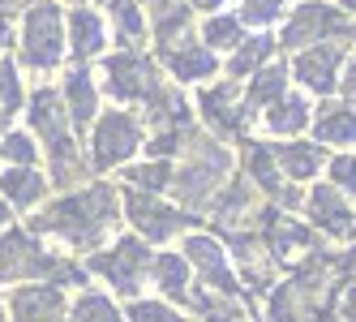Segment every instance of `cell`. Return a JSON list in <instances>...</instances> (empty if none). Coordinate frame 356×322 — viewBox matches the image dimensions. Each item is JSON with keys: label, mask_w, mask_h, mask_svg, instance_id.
Wrapping results in <instances>:
<instances>
[{"label": "cell", "mask_w": 356, "mask_h": 322, "mask_svg": "<svg viewBox=\"0 0 356 322\" xmlns=\"http://www.w3.org/2000/svg\"><path fill=\"white\" fill-rule=\"evenodd\" d=\"M60 9L56 5H35L26 13V35H22V52L26 65L35 69H52L60 61Z\"/></svg>", "instance_id": "obj_2"}, {"label": "cell", "mask_w": 356, "mask_h": 322, "mask_svg": "<svg viewBox=\"0 0 356 322\" xmlns=\"http://www.w3.org/2000/svg\"><path fill=\"white\" fill-rule=\"evenodd\" d=\"M0 189H5V198H9V202H17V207H31L35 198L43 193V177H39V172H31V168H9L5 177H0Z\"/></svg>", "instance_id": "obj_14"}, {"label": "cell", "mask_w": 356, "mask_h": 322, "mask_svg": "<svg viewBox=\"0 0 356 322\" xmlns=\"http://www.w3.org/2000/svg\"><path fill=\"white\" fill-rule=\"evenodd\" d=\"M249 172L258 177L266 189H279V177H275V168H270V155L262 151V146H253V155H249Z\"/></svg>", "instance_id": "obj_30"}, {"label": "cell", "mask_w": 356, "mask_h": 322, "mask_svg": "<svg viewBox=\"0 0 356 322\" xmlns=\"http://www.w3.org/2000/svg\"><path fill=\"white\" fill-rule=\"evenodd\" d=\"M339 5H343V9H352V13H356V0H339Z\"/></svg>", "instance_id": "obj_40"}, {"label": "cell", "mask_w": 356, "mask_h": 322, "mask_svg": "<svg viewBox=\"0 0 356 322\" xmlns=\"http://www.w3.org/2000/svg\"><path fill=\"white\" fill-rule=\"evenodd\" d=\"M193 5H197V9H215V5H219V0H193Z\"/></svg>", "instance_id": "obj_38"}, {"label": "cell", "mask_w": 356, "mask_h": 322, "mask_svg": "<svg viewBox=\"0 0 356 322\" xmlns=\"http://www.w3.org/2000/svg\"><path fill=\"white\" fill-rule=\"evenodd\" d=\"M150 112H155V120H185V104L176 95H155L150 99Z\"/></svg>", "instance_id": "obj_31"}, {"label": "cell", "mask_w": 356, "mask_h": 322, "mask_svg": "<svg viewBox=\"0 0 356 322\" xmlns=\"http://www.w3.org/2000/svg\"><path fill=\"white\" fill-rule=\"evenodd\" d=\"M163 181H168V163H150L134 172V185H146V189H159Z\"/></svg>", "instance_id": "obj_34"}, {"label": "cell", "mask_w": 356, "mask_h": 322, "mask_svg": "<svg viewBox=\"0 0 356 322\" xmlns=\"http://www.w3.org/2000/svg\"><path fill=\"white\" fill-rule=\"evenodd\" d=\"M279 13H284V0H245L241 22H253V26H266V22H275Z\"/></svg>", "instance_id": "obj_28"}, {"label": "cell", "mask_w": 356, "mask_h": 322, "mask_svg": "<svg viewBox=\"0 0 356 322\" xmlns=\"http://www.w3.org/2000/svg\"><path fill=\"white\" fill-rule=\"evenodd\" d=\"M189 258L202 266V275H207L211 284H219L223 292H232V288H236L232 271H227V262H223V250H219L215 241H207V236H193V241H189Z\"/></svg>", "instance_id": "obj_12"}, {"label": "cell", "mask_w": 356, "mask_h": 322, "mask_svg": "<svg viewBox=\"0 0 356 322\" xmlns=\"http://www.w3.org/2000/svg\"><path fill=\"white\" fill-rule=\"evenodd\" d=\"M150 82H155V69H150L146 56L124 52V56L108 61V90L116 99H142V95H150Z\"/></svg>", "instance_id": "obj_3"}, {"label": "cell", "mask_w": 356, "mask_h": 322, "mask_svg": "<svg viewBox=\"0 0 356 322\" xmlns=\"http://www.w3.org/2000/svg\"><path fill=\"white\" fill-rule=\"evenodd\" d=\"M0 155H5L13 168H31L35 146H31V138H26V134H5V138H0Z\"/></svg>", "instance_id": "obj_25"}, {"label": "cell", "mask_w": 356, "mask_h": 322, "mask_svg": "<svg viewBox=\"0 0 356 322\" xmlns=\"http://www.w3.org/2000/svg\"><path fill=\"white\" fill-rule=\"evenodd\" d=\"M335 181L348 193H356V159H335Z\"/></svg>", "instance_id": "obj_35"}, {"label": "cell", "mask_w": 356, "mask_h": 322, "mask_svg": "<svg viewBox=\"0 0 356 322\" xmlns=\"http://www.w3.org/2000/svg\"><path fill=\"white\" fill-rule=\"evenodd\" d=\"M43 266L47 262L39 258L26 232H9L0 241V280H17V275H31V271H43Z\"/></svg>", "instance_id": "obj_9"}, {"label": "cell", "mask_w": 356, "mask_h": 322, "mask_svg": "<svg viewBox=\"0 0 356 322\" xmlns=\"http://www.w3.org/2000/svg\"><path fill=\"white\" fill-rule=\"evenodd\" d=\"M318 151H314V146H300V142H292V146H284V151H279V163H284L288 172H292V177H314V172H318Z\"/></svg>", "instance_id": "obj_21"}, {"label": "cell", "mask_w": 356, "mask_h": 322, "mask_svg": "<svg viewBox=\"0 0 356 322\" xmlns=\"http://www.w3.org/2000/svg\"><path fill=\"white\" fill-rule=\"evenodd\" d=\"M146 266V250L138 241H120L112 254H99L95 258V271H104V275L120 288V292H134L138 288V275Z\"/></svg>", "instance_id": "obj_7"}, {"label": "cell", "mask_w": 356, "mask_h": 322, "mask_svg": "<svg viewBox=\"0 0 356 322\" xmlns=\"http://www.w3.org/2000/svg\"><path fill=\"white\" fill-rule=\"evenodd\" d=\"M112 211H116L112 189H86L78 198H65L60 207H52L47 219H39V224L52 228V232H65L69 241H90L112 219Z\"/></svg>", "instance_id": "obj_1"}, {"label": "cell", "mask_w": 356, "mask_h": 322, "mask_svg": "<svg viewBox=\"0 0 356 322\" xmlns=\"http://www.w3.org/2000/svg\"><path fill=\"white\" fill-rule=\"evenodd\" d=\"M343 95H348V99H356V61L348 65V78H343Z\"/></svg>", "instance_id": "obj_36"}, {"label": "cell", "mask_w": 356, "mask_h": 322, "mask_svg": "<svg viewBox=\"0 0 356 322\" xmlns=\"http://www.w3.org/2000/svg\"><path fill=\"white\" fill-rule=\"evenodd\" d=\"M22 104V86H17V69L9 61H0V116H9Z\"/></svg>", "instance_id": "obj_26"}, {"label": "cell", "mask_w": 356, "mask_h": 322, "mask_svg": "<svg viewBox=\"0 0 356 322\" xmlns=\"http://www.w3.org/2000/svg\"><path fill=\"white\" fill-rule=\"evenodd\" d=\"M129 151H138V125L129 116H108L95 134V163L99 168H112L120 159H129Z\"/></svg>", "instance_id": "obj_5"}, {"label": "cell", "mask_w": 356, "mask_h": 322, "mask_svg": "<svg viewBox=\"0 0 356 322\" xmlns=\"http://www.w3.org/2000/svg\"><path fill=\"white\" fill-rule=\"evenodd\" d=\"M0 138H5V116H0Z\"/></svg>", "instance_id": "obj_42"}, {"label": "cell", "mask_w": 356, "mask_h": 322, "mask_svg": "<svg viewBox=\"0 0 356 322\" xmlns=\"http://www.w3.org/2000/svg\"><path fill=\"white\" fill-rule=\"evenodd\" d=\"M129 215H134V224L150 241H163V236H172L176 228H181V215L168 211V207H159V202H150V198H142V193L129 198Z\"/></svg>", "instance_id": "obj_10"}, {"label": "cell", "mask_w": 356, "mask_h": 322, "mask_svg": "<svg viewBox=\"0 0 356 322\" xmlns=\"http://www.w3.org/2000/svg\"><path fill=\"white\" fill-rule=\"evenodd\" d=\"M335 65H339V47H314L296 61V78L309 90H330L335 86Z\"/></svg>", "instance_id": "obj_11"}, {"label": "cell", "mask_w": 356, "mask_h": 322, "mask_svg": "<svg viewBox=\"0 0 356 322\" xmlns=\"http://www.w3.org/2000/svg\"><path fill=\"white\" fill-rule=\"evenodd\" d=\"M155 275H159V288L168 292V296H181V301H189V288H185V262L181 258H172V254H163L159 262H155Z\"/></svg>", "instance_id": "obj_20"}, {"label": "cell", "mask_w": 356, "mask_h": 322, "mask_svg": "<svg viewBox=\"0 0 356 322\" xmlns=\"http://www.w3.org/2000/svg\"><path fill=\"white\" fill-rule=\"evenodd\" d=\"M134 322H181L172 309H163V305H155V301H138L134 305Z\"/></svg>", "instance_id": "obj_33"}, {"label": "cell", "mask_w": 356, "mask_h": 322, "mask_svg": "<svg viewBox=\"0 0 356 322\" xmlns=\"http://www.w3.org/2000/svg\"><path fill=\"white\" fill-rule=\"evenodd\" d=\"M5 219H9V207H5V202H0V224H5Z\"/></svg>", "instance_id": "obj_39"}, {"label": "cell", "mask_w": 356, "mask_h": 322, "mask_svg": "<svg viewBox=\"0 0 356 322\" xmlns=\"http://www.w3.org/2000/svg\"><path fill=\"white\" fill-rule=\"evenodd\" d=\"M305 120H309V108H305V104H296V99H288V104H279V108L270 112V120H266V125H270L275 134H296V129L305 125Z\"/></svg>", "instance_id": "obj_22"}, {"label": "cell", "mask_w": 356, "mask_h": 322, "mask_svg": "<svg viewBox=\"0 0 356 322\" xmlns=\"http://www.w3.org/2000/svg\"><path fill=\"white\" fill-rule=\"evenodd\" d=\"M318 138H326V142H356V112H343V108L322 112L318 116Z\"/></svg>", "instance_id": "obj_18"}, {"label": "cell", "mask_w": 356, "mask_h": 322, "mask_svg": "<svg viewBox=\"0 0 356 322\" xmlns=\"http://www.w3.org/2000/svg\"><path fill=\"white\" fill-rule=\"evenodd\" d=\"M168 65L181 82H189V78H207L215 69V56L202 52V47H181V52H168Z\"/></svg>", "instance_id": "obj_15"}, {"label": "cell", "mask_w": 356, "mask_h": 322, "mask_svg": "<svg viewBox=\"0 0 356 322\" xmlns=\"http://www.w3.org/2000/svg\"><path fill=\"white\" fill-rule=\"evenodd\" d=\"M284 95V69H266V73H258V82L249 86V104H266V99H279Z\"/></svg>", "instance_id": "obj_24"}, {"label": "cell", "mask_w": 356, "mask_h": 322, "mask_svg": "<svg viewBox=\"0 0 356 322\" xmlns=\"http://www.w3.org/2000/svg\"><path fill=\"white\" fill-rule=\"evenodd\" d=\"M65 95H69V112H73V120H78V125H86V120L95 116V90H90V78H86V73H73L69 86H65Z\"/></svg>", "instance_id": "obj_17"}, {"label": "cell", "mask_w": 356, "mask_h": 322, "mask_svg": "<svg viewBox=\"0 0 356 322\" xmlns=\"http://www.w3.org/2000/svg\"><path fill=\"white\" fill-rule=\"evenodd\" d=\"M9 5H22V0H0V9H9Z\"/></svg>", "instance_id": "obj_41"}, {"label": "cell", "mask_w": 356, "mask_h": 322, "mask_svg": "<svg viewBox=\"0 0 356 322\" xmlns=\"http://www.w3.org/2000/svg\"><path fill=\"white\" fill-rule=\"evenodd\" d=\"M73 322H120V314L112 309L108 296H82L73 309Z\"/></svg>", "instance_id": "obj_23"}, {"label": "cell", "mask_w": 356, "mask_h": 322, "mask_svg": "<svg viewBox=\"0 0 356 322\" xmlns=\"http://www.w3.org/2000/svg\"><path fill=\"white\" fill-rule=\"evenodd\" d=\"M270 56V39H249L241 52H236V61H232V73H245V69H253L258 61H266Z\"/></svg>", "instance_id": "obj_29"}, {"label": "cell", "mask_w": 356, "mask_h": 322, "mask_svg": "<svg viewBox=\"0 0 356 322\" xmlns=\"http://www.w3.org/2000/svg\"><path fill=\"white\" fill-rule=\"evenodd\" d=\"M232 86H219V90H207L202 95V112L211 116V125H223V129H232L236 125V112H232Z\"/></svg>", "instance_id": "obj_19"}, {"label": "cell", "mask_w": 356, "mask_h": 322, "mask_svg": "<svg viewBox=\"0 0 356 322\" xmlns=\"http://www.w3.org/2000/svg\"><path fill=\"white\" fill-rule=\"evenodd\" d=\"M116 5V22H120V31L124 35H138L142 31V9L138 5H129V0H112Z\"/></svg>", "instance_id": "obj_32"}, {"label": "cell", "mask_w": 356, "mask_h": 322, "mask_svg": "<svg viewBox=\"0 0 356 322\" xmlns=\"http://www.w3.org/2000/svg\"><path fill=\"white\" fill-rule=\"evenodd\" d=\"M73 52L78 56H95L99 47H104V22H99V13L90 9H73Z\"/></svg>", "instance_id": "obj_13"}, {"label": "cell", "mask_w": 356, "mask_h": 322, "mask_svg": "<svg viewBox=\"0 0 356 322\" xmlns=\"http://www.w3.org/2000/svg\"><path fill=\"white\" fill-rule=\"evenodd\" d=\"M60 292L56 288H17L13 292V322H60Z\"/></svg>", "instance_id": "obj_8"}, {"label": "cell", "mask_w": 356, "mask_h": 322, "mask_svg": "<svg viewBox=\"0 0 356 322\" xmlns=\"http://www.w3.org/2000/svg\"><path fill=\"white\" fill-rule=\"evenodd\" d=\"M348 31V17H339L330 5H318V0H309V5H300L288 22V31H284V43H309L318 35H339Z\"/></svg>", "instance_id": "obj_6"}, {"label": "cell", "mask_w": 356, "mask_h": 322, "mask_svg": "<svg viewBox=\"0 0 356 322\" xmlns=\"http://www.w3.org/2000/svg\"><path fill=\"white\" fill-rule=\"evenodd\" d=\"M314 215H318V224H322L326 232H335V236H348V232H352L348 211L339 207V198L330 193V189H318V193H314Z\"/></svg>", "instance_id": "obj_16"}, {"label": "cell", "mask_w": 356, "mask_h": 322, "mask_svg": "<svg viewBox=\"0 0 356 322\" xmlns=\"http://www.w3.org/2000/svg\"><path fill=\"white\" fill-rule=\"evenodd\" d=\"M31 125L47 138V146H52V155H56V163L65 168L69 163V134H65V112H60V99L56 95H47V90H39L35 99H31Z\"/></svg>", "instance_id": "obj_4"}, {"label": "cell", "mask_w": 356, "mask_h": 322, "mask_svg": "<svg viewBox=\"0 0 356 322\" xmlns=\"http://www.w3.org/2000/svg\"><path fill=\"white\" fill-rule=\"evenodd\" d=\"M241 39V22L236 17H211L207 22V43L211 47H236Z\"/></svg>", "instance_id": "obj_27"}, {"label": "cell", "mask_w": 356, "mask_h": 322, "mask_svg": "<svg viewBox=\"0 0 356 322\" xmlns=\"http://www.w3.org/2000/svg\"><path fill=\"white\" fill-rule=\"evenodd\" d=\"M0 47H9V26L0 22Z\"/></svg>", "instance_id": "obj_37"}, {"label": "cell", "mask_w": 356, "mask_h": 322, "mask_svg": "<svg viewBox=\"0 0 356 322\" xmlns=\"http://www.w3.org/2000/svg\"><path fill=\"white\" fill-rule=\"evenodd\" d=\"M0 322H5V314H0Z\"/></svg>", "instance_id": "obj_43"}]
</instances>
